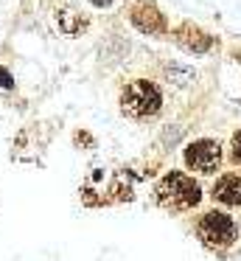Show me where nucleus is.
<instances>
[{"label": "nucleus", "mask_w": 241, "mask_h": 261, "mask_svg": "<svg viewBox=\"0 0 241 261\" xmlns=\"http://www.w3.org/2000/svg\"><path fill=\"white\" fill-rule=\"evenodd\" d=\"M163 110V90L151 79H132L121 90V113L132 121H151Z\"/></svg>", "instance_id": "f257e3e1"}, {"label": "nucleus", "mask_w": 241, "mask_h": 261, "mask_svg": "<svg viewBox=\"0 0 241 261\" xmlns=\"http://www.w3.org/2000/svg\"><path fill=\"white\" fill-rule=\"evenodd\" d=\"M199 186H196L194 177L182 174V171H171L166 174L154 188V199L160 208L166 211H188L199 202Z\"/></svg>", "instance_id": "f03ea898"}, {"label": "nucleus", "mask_w": 241, "mask_h": 261, "mask_svg": "<svg viewBox=\"0 0 241 261\" xmlns=\"http://www.w3.org/2000/svg\"><path fill=\"white\" fill-rule=\"evenodd\" d=\"M196 236L210 250H227L238 239V227H235L233 216L222 214V211H205L196 222Z\"/></svg>", "instance_id": "7ed1b4c3"}, {"label": "nucleus", "mask_w": 241, "mask_h": 261, "mask_svg": "<svg viewBox=\"0 0 241 261\" xmlns=\"http://www.w3.org/2000/svg\"><path fill=\"white\" fill-rule=\"evenodd\" d=\"M185 163L194 171L210 174L222 163V146L216 141H210V138H199V141L188 143V149H185Z\"/></svg>", "instance_id": "20e7f679"}, {"label": "nucleus", "mask_w": 241, "mask_h": 261, "mask_svg": "<svg viewBox=\"0 0 241 261\" xmlns=\"http://www.w3.org/2000/svg\"><path fill=\"white\" fill-rule=\"evenodd\" d=\"M132 23L138 25L143 34H160V31L166 29L163 14L157 12V6H154V3H149V0H140L138 6L132 9Z\"/></svg>", "instance_id": "39448f33"}, {"label": "nucleus", "mask_w": 241, "mask_h": 261, "mask_svg": "<svg viewBox=\"0 0 241 261\" xmlns=\"http://www.w3.org/2000/svg\"><path fill=\"white\" fill-rule=\"evenodd\" d=\"M213 199L227 208H241V177L238 174H224L213 186Z\"/></svg>", "instance_id": "423d86ee"}, {"label": "nucleus", "mask_w": 241, "mask_h": 261, "mask_svg": "<svg viewBox=\"0 0 241 261\" xmlns=\"http://www.w3.org/2000/svg\"><path fill=\"white\" fill-rule=\"evenodd\" d=\"M59 23H62V29H65L67 34H76V31L84 25V20H82V14H76L73 9H62V12H59Z\"/></svg>", "instance_id": "0eeeda50"}, {"label": "nucleus", "mask_w": 241, "mask_h": 261, "mask_svg": "<svg viewBox=\"0 0 241 261\" xmlns=\"http://www.w3.org/2000/svg\"><path fill=\"white\" fill-rule=\"evenodd\" d=\"M182 34H191V25H185ZM194 37H202V31L194 29ZM182 45L185 48H194V51H207V48H210V40H185Z\"/></svg>", "instance_id": "6e6552de"}, {"label": "nucleus", "mask_w": 241, "mask_h": 261, "mask_svg": "<svg viewBox=\"0 0 241 261\" xmlns=\"http://www.w3.org/2000/svg\"><path fill=\"white\" fill-rule=\"evenodd\" d=\"M230 160H233L235 166H241V129L233 135V141H230Z\"/></svg>", "instance_id": "1a4fd4ad"}]
</instances>
